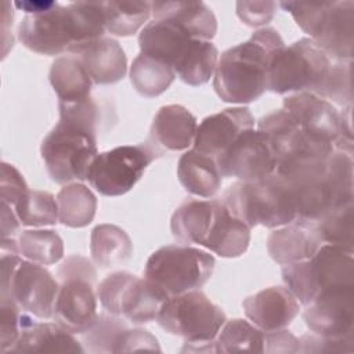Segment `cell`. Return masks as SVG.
<instances>
[{
    "label": "cell",
    "mask_w": 354,
    "mask_h": 354,
    "mask_svg": "<svg viewBox=\"0 0 354 354\" xmlns=\"http://www.w3.org/2000/svg\"><path fill=\"white\" fill-rule=\"evenodd\" d=\"M97 297L106 313L137 325L156 319L162 304L169 299L147 278L127 271H116L104 278L97 288Z\"/></svg>",
    "instance_id": "7c38bea8"
},
{
    "label": "cell",
    "mask_w": 354,
    "mask_h": 354,
    "mask_svg": "<svg viewBox=\"0 0 354 354\" xmlns=\"http://www.w3.org/2000/svg\"><path fill=\"white\" fill-rule=\"evenodd\" d=\"M257 130L270 141L278 162L300 152H315L311 149L299 123L283 108L264 115L257 122Z\"/></svg>",
    "instance_id": "4316f807"
},
{
    "label": "cell",
    "mask_w": 354,
    "mask_h": 354,
    "mask_svg": "<svg viewBox=\"0 0 354 354\" xmlns=\"http://www.w3.org/2000/svg\"><path fill=\"white\" fill-rule=\"evenodd\" d=\"M97 299L91 282L80 278L64 279L55 299L53 318L69 333L83 335L98 318Z\"/></svg>",
    "instance_id": "e0dca14e"
},
{
    "label": "cell",
    "mask_w": 354,
    "mask_h": 354,
    "mask_svg": "<svg viewBox=\"0 0 354 354\" xmlns=\"http://www.w3.org/2000/svg\"><path fill=\"white\" fill-rule=\"evenodd\" d=\"M12 4L10 1H3L1 4V33H3V58L7 55L8 48H12L14 39L10 36V29L12 26Z\"/></svg>",
    "instance_id": "681fc988"
},
{
    "label": "cell",
    "mask_w": 354,
    "mask_h": 354,
    "mask_svg": "<svg viewBox=\"0 0 354 354\" xmlns=\"http://www.w3.org/2000/svg\"><path fill=\"white\" fill-rule=\"evenodd\" d=\"M191 37L181 26L169 19H153L147 24L140 36V53L169 64L173 69L189 48Z\"/></svg>",
    "instance_id": "603a6c76"
},
{
    "label": "cell",
    "mask_w": 354,
    "mask_h": 354,
    "mask_svg": "<svg viewBox=\"0 0 354 354\" xmlns=\"http://www.w3.org/2000/svg\"><path fill=\"white\" fill-rule=\"evenodd\" d=\"M137 350L160 351V347L156 337L151 335L148 330L141 328H136V329L126 328L118 337L113 347V353H127V351H137Z\"/></svg>",
    "instance_id": "bcb514c9"
},
{
    "label": "cell",
    "mask_w": 354,
    "mask_h": 354,
    "mask_svg": "<svg viewBox=\"0 0 354 354\" xmlns=\"http://www.w3.org/2000/svg\"><path fill=\"white\" fill-rule=\"evenodd\" d=\"M329 155L306 151L277 163L275 173L292 194L299 221L314 224L335 207L342 206L328 177Z\"/></svg>",
    "instance_id": "277c9868"
},
{
    "label": "cell",
    "mask_w": 354,
    "mask_h": 354,
    "mask_svg": "<svg viewBox=\"0 0 354 354\" xmlns=\"http://www.w3.org/2000/svg\"><path fill=\"white\" fill-rule=\"evenodd\" d=\"M29 191L24 176L18 169L7 162L1 163L0 198L3 202L14 206Z\"/></svg>",
    "instance_id": "ee69618b"
},
{
    "label": "cell",
    "mask_w": 354,
    "mask_h": 354,
    "mask_svg": "<svg viewBox=\"0 0 354 354\" xmlns=\"http://www.w3.org/2000/svg\"><path fill=\"white\" fill-rule=\"evenodd\" d=\"M307 328L319 336L342 337L354 333V285L321 292L303 313Z\"/></svg>",
    "instance_id": "2e32d148"
},
{
    "label": "cell",
    "mask_w": 354,
    "mask_h": 354,
    "mask_svg": "<svg viewBox=\"0 0 354 354\" xmlns=\"http://www.w3.org/2000/svg\"><path fill=\"white\" fill-rule=\"evenodd\" d=\"M77 57L95 84L116 83L127 72L126 54L119 41L111 37H102L94 41L82 50Z\"/></svg>",
    "instance_id": "484cf974"
},
{
    "label": "cell",
    "mask_w": 354,
    "mask_h": 354,
    "mask_svg": "<svg viewBox=\"0 0 354 354\" xmlns=\"http://www.w3.org/2000/svg\"><path fill=\"white\" fill-rule=\"evenodd\" d=\"M59 223L71 228L88 225L97 210V198L82 183H69L57 194Z\"/></svg>",
    "instance_id": "1f68e13d"
},
{
    "label": "cell",
    "mask_w": 354,
    "mask_h": 354,
    "mask_svg": "<svg viewBox=\"0 0 354 354\" xmlns=\"http://www.w3.org/2000/svg\"><path fill=\"white\" fill-rule=\"evenodd\" d=\"M196 118L183 105L170 104L162 106L151 126V140L155 151H184L194 145L196 136Z\"/></svg>",
    "instance_id": "ffe728a7"
},
{
    "label": "cell",
    "mask_w": 354,
    "mask_h": 354,
    "mask_svg": "<svg viewBox=\"0 0 354 354\" xmlns=\"http://www.w3.org/2000/svg\"><path fill=\"white\" fill-rule=\"evenodd\" d=\"M248 319L264 332L286 328L299 314L300 303L283 286L266 288L242 301Z\"/></svg>",
    "instance_id": "d6986e66"
},
{
    "label": "cell",
    "mask_w": 354,
    "mask_h": 354,
    "mask_svg": "<svg viewBox=\"0 0 354 354\" xmlns=\"http://www.w3.org/2000/svg\"><path fill=\"white\" fill-rule=\"evenodd\" d=\"M18 250L29 261L50 266L64 257V242L54 230H26L18 236Z\"/></svg>",
    "instance_id": "8d00e7d4"
},
{
    "label": "cell",
    "mask_w": 354,
    "mask_h": 354,
    "mask_svg": "<svg viewBox=\"0 0 354 354\" xmlns=\"http://www.w3.org/2000/svg\"><path fill=\"white\" fill-rule=\"evenodd\" d=\"M127 325L118 315L100 314L90 330L83 333L87 350L91 353H113L115 343Z\"/></svg>",
    "instance_id": "60d3db41"
},
{
    "label": "cell",
    "mask_w": 354,
    "mask_h": 354,
    "mask_svg": "<svg viewBox=\"0 0 354 354\" xmlns=\"http://www.w3.org/2000/svg\"><path fill=\"white\" fill-rule=\"evenodd\" d=\"M24 310L10 300L0 303V348L1 353H8L17 343L22 326Z\"/></svg>",
    "instance_id": "b9f144b4"
},
{
    "label": "cell",
    "mask_w": 354,
    "mask_h": 354,
    "mask_svg": "<svg viewBox=\"0 0 354 354\" xmlns=\"http://www.w3.org/2000/svg\"><path fill=\"white\" fill-rule=\"evenodd\" d=\"M321 245L314 224L299 220L274 230L267 238V252L281 266L308 260Z\"/></svg>",
    "instance_id": "44dd1931"
},
{
    "label": "cell",
    "mask_w": 354,
    "mask_h": 354,
    "mask_svg": "<svg viewBox=\"0 0 354 354\" xmlns=\"http://www.w3.org/2000/svg\"><path fill=\"white\" fill-rule=\"evenodd\" d=\"M282 279L299 303L307 306L326 289L354 285L353 250L322 243L308 260L283 266Z\"/></svg>",
    "instance_id": "8992f818"
},
{
    "label": "cell",
    "mask_w": 354,
    "mask_h": 354,
    "mask_svg": "<svg viewBox=\"0 0 354 354\" xmlns=\"http://www.w3.org/2000/svg\"><path fill=\"white\" fill-rule=\"evenodd\" d=\"M315 231L322 243L342 246L353 250L354 242V205L353 202L335 207L317 223Z\"/></svg>",
    "instance_id": "74e56055"
},
{
    "label": "cell",
    "mask_w": 354,
    "mask_h": 354,
    "mask_svg": "<svg viewBox=\"0 0 354 354\" xmlns=\"http://www.w3.org/2000/svg\"><path fill=\"white\" fill-rule=\"evenodd\" d=\"M223 205L249 228H278L296 220V207L285 181L272 173L257 181H236L221 198Z\"/></svg>",
    "instance_id": "3957f363"
},
{
    "label": "cell",
    "mask_w": 354,
    "mask_h": 354,
    "mask_svg": "<svg viewBox=\"0 0 354 354\" xmlns=\"http://www.w3.org/2000/svg\"><path fill=\"white\" fill-rule=\"evenodd\" d=\"M285 46L278 30L261 28L246 41L225 50L216 66L213 87L231 104H249L267 90L268 68L274 54Z\"/></svg>",
    "instance_id": "7a4b0ae2"
},
{
    "label": "cell",
    "mask_w": 354,
    "mask_h": 354,
    "mask_svg": "<svg viewBox=\"0 0 354 354\" xmlns=\"http://www.w3.org/2000/svg\"><path fill=\"white\" fill-rule=\"evenodd\" d=\"M296 24L335 61H351L354 46V3L282 1Z\"/></svg>",
    "instance_id": "5b68a950"
},
{
    "label": "cell",
    "mask_w": 354,
    "mask_h": 354,
    "mask_svg": "<svg viewBox=\"0 0 354 354\" xmlns=\"http://www.w3.org/2000/svg\"><path fill=\"white\" fill-rule=\"evenodd\" d=\"M105 29L101 1H77L68 6L57 3L48 11L26 14L18 26V39L37 54L77 55L102 39Z\"/></svg>",
    "instance_id": "6da1fadb"
},
{
    "label": "cell",
    "mask_w": 354,
    "mask_h": 354,
    "mask_svg": "<svg viewBox=\"0 0 354 354\" xmlns=\"http://www.w3.org/2000/svg\"><path fill=\"white\" fill-rule=\"evenodd\" d=\"M155 153L152 147L144 144L120 145L101 152L93 160L86 180L101 195H124L142 177Z\"/></svg>",
    "instance_id": "4fadbf2b"
},
{
    "label": "cell",
    "mask_w": 354,
    "mask_h": 354,
    "mask_svg": "<svg viewBox=\"0 0 354 354\" xmlns=\"http://www.w3.org/2000/svg\"><path fill=\"white\" fill-rule=\"evenodd\" d=\"M218 50L209 40H192L184 57L174 66L176 75L189 86H202L214 75Z\"/></svg>",
    "instance_id": "836d02e7"
},
{
    "label": "cell",
    "mask_w": 354,
    "mask_h": 354,
    "mask_svg": "<svg viewBox=\"0 0 354 354\" xmlns=\"http://www.w3.org/2000/svg\"><path fill=\"white\" fill-rule=\"evenodd\" d=\"M174 69L153 57L138 54L130 66V82L142 97L152 98L163 94L174 82Z\"/></svg>",
    "instance_id": "d6a6232c"
},
{
    "label": "cell",
    "mask_w": 354,
    "mask_h": 354,
    "mask_svg": "<svg viewBox=\"0 0 354 354\" xmlns=\"http://www.w3.org/2000/svg\"><path fill=\"white\" fill-rule=\"evenodd\" d=\"M254 118L249 108H227L206 116L196 129L194 148L213 158L221 155L245 130L253 129Z\"/></svg>",
    "instance_id": "ac0fdd59"
},
{
    "label": "cell",
    "mask_w": 354,
    "mask_h": 354,
    "mask_svg": "<svg viewBox=\"0 0 354 354\" xmlns=\"http://www.w3.org/2000/svg\"><path fill=\"white\" fill-rule=\"evenodd\" d=\"M286 109L299 123L313 151L329 155L340 140V112L332 102L313 93H295L283 98Z\"/></svg>",
    "instance_id": "5bb4252c"
},
{
    "label": "cell",
    "mask_w": 354,
    "mask_h": 354,
    "mask_svg": "<svg viewBox=\"0 0 354 354\" xmlns=\"http://www.w3.org/2000/svg\"><path fill=\"white\" fill-rule=\"evenodd\" d=\"M315 95L343 106L351 105V61L332 62L329 72Z\"/></svg>",
    "instance_id": "ab89813d"
},
{
    "label": "cell",
    "mask_w": 354,
    "mask_h": 354,
    "mask_svg": "<svg viewBox=\"0 0 354 354\" xmlns=\"http://www.w3.org/2000/svg\"><path fill=\"white\" fill-rule=\"evenodd\" d=\"M156 321L167 333L180 336L187 347L207 344L227 321L224 311L203 292L189 290L165 300Z\"/></svg>",
    "instance_id": "8fae6325"
},
{
    "label": "cell",
    "mask_w": 354,
    "mask_h": 354,
    "mask_svg": "<svg viewBox=\"0 0 354 354\" xmlns=\"http://www.w3.org/2000/svg\"><path fill=\"white\" fill-rule=\"evenodd\" d=\"M264 353H299V339L285 328L264 332Z\"/></svg>",
    "instance_id": "c3c4849f"
},
{
    "label": "cell",
    "mask_w": 354,
    "mask_h": 354,
    "mask_svg": "<svg viewBox=\"0 0 354 354\" xmlns=\"http://www.w3.org/2000/svg\"><path fill=\"white\" fill-rule=\"evenodd\" d=\"M177 177L189 194L201 198H212L220 189L223 176L216 158L192 148L178 159Z\"/></svg>",
    "instance_id": "83f0119b"
},
{
    "label": "cell",
    "mask_w": 354,
    "mask_h": 354,
    "mask_svg": "<svg viewBox=\"0 0 354 354\" xmlns=\"http://www.w3.org/2000/svg\"><path fill=\"white\" fill-rule=\"evenodd\" d=\"M214 264V257L206 250L188 245H167L149 256L144 278L171 297L202 288L210 279Z\"/></svg>",
    "instance_id": "9c48e42d"
},
{
    "label": "cell",
    "mask_w": 354,
    "mask_h": 354,
    "mask_svg": "<svg viewBox=\"0 0 354 354\" xmlns=\"http://www.w3.org/2000/svg\"><path fill=\"white\" fill-rule=\"evenodd\" d=\"M105 28L115 36L134 35L152 14L149 1H101Z\"/></svg>",
    "instance_id": "e575fe53"
},
{
    "label": "cell",
    "mask_w": 354,
    "mask_h": 354,
    "mask_svg": "<svg viewBox=\"0 0 354 354\" xmlns=\"http://www.w3.org/2000/svg\"><path fill=\"white\" fill-rule=\"evenodd\" d=\"M332 59L311 39L303 37L283 46L271 58L267 90L277 94H317Z\"/></svg>",
    "instance_id": "30bf717a"
},
{
    "label": "cell",
    "mask_w": 354,
    "mask_h": 354,
    "mask_svg": "<svg viewBox=\"0 0 354 354\" xmlns=\"http://www.w3.org/2000/svg\"><path fill=\"white\" fill-rule=\"evenodd\" d=\"M151 7L153 19H169L194 39L210 41L217 33V19L202 1H153Z\"/></svg>",
    "instance_id": "cb8c5ba5"
},
{
    "label": "cell",
    "mask_w": 354,
    "mask_h": 354,
    "mask_svg": "<svg viewBox=\"0 0 354 354\" xmlns=\"http://www.w3.org/2000/svg\"><path fill=\"white\" fill-rule=\"evenodd\" d=\"M0 299L15 301L40 319L53 318L59 285L44 266L26 261L18 253L1 254Z\"/></svg>",
    "instance_id": "ba28073f"
},
{
    "label": "cell",
    "mask_w": 354,
    "mask_h": 354,
    "mask_svg": "<svg viewBox=\"0 0 354 354\" xmlns=\"http://www.w3.org/2000/svg\"><path fill=\"white\" fill-rule=\"evenodd\" d=\"M249 243L250 228L231 214L221 202L203 248L220 257L232 259L242 256L248 250Z\"/></svg>",
    "instance_id": "f1b7e54d"
},
{
    "label": "cell",
    "mask_w": 354,
    "mask_h": 354,
    "mask_svg": "<svg viewBox=\"0 0 354 354\" xmlns=\"http://www.w3.org/2000/svg\"><path fill=\"white\" fill-rule=\"evenodd\" d=\"M220 205V201L201 199H191L180 205L170 220L173 236L183 243L203 246Z\"/></svg>",
    "instance_id": "d4e9b609"
},
{
    "label": "cell",
    "mask_w": 354,
    "mask_h": 354,
    "mask_svg": "<svg viewBox=\"0 0 354 354\" xmlns=\"http://www.w3.org/2000/svg\"><path fill=\"white\" fill-rule=\"evenodd\" d=\"M57 4V1H53V0H39V1H32V0H28V1H15L14 6L22 11H25L26 14H40V12H44V11H48L50 8H53L54 6Z\"/></svg>",
    "instance_id": "f907efd6"
},
{
    "label": "cell",
    "mask_w": 354,
    "mask_h": 354,
    "mask_svg": "<svg viewBox=\"0 0 354 354\" xmlns=\"http://www.w3.org/2000/svg\"><path fill=\"white\" fill-rule=\"evenodd\" d=\"M48 77L61 104L76 102L90 97L93 80L77 55L58 57L51 64Z\"/></svg>",
    "instance_id": "f546056e"
},
{
    "label": "cell",
    "mask_w": 354,
    "mask_h": 354,
    "mask_svg": "<svg viewBox=\"0 0 354 354\" xmlns=\"http://www.w3.org/2000/svg\"><path fill=\"white\" fill-rule=\"evenodd\" d=\"M40 153L48 176L57 184L83 181L98 155L97 131L59 119L41 141Z\"/></svg>",
    "instance_id": "52a82bcc"
},
{
    "label": "cell",
    "mask_w": 354,
    "mask_h": 354,
    "mask_svg": "<svg viewBox=\"0 0 354 354\" xmlns=\"http://www.w3.org/2000/svg\"><path fill=\"white\" fill-rule=\"evenodd\" d=\"M213 347L214 353H264V330L242 318L225 321L213 340Z\"/></svg>",
    "instance_id": "d590c367"
},
{
    "label": "cell",
    "mask_w": 354,
    "mask_h": 354,
    "mask_svg": "<svg viewBox=\"0 0 354 354\" xmlns=\"http://www.w3.org/2000/svg\"><path fill=\"white\" fill-rule=\"evenodd\" d=\"M58 277L61 281L69 278H80L94 283L97 272L94 270L93 263L79 254H73L66 257L58 268Z\"/></svg>",
    "instance_id": "7dc6e473"
},
{
    "label": "cell",
    "mask_w": 354,
    "mask_h": 354,
    "mask_svg": "<svg viewBox=\"0 0 354 354\" xmlns=\"http://www.w3.org/2000/svg\"><path fill=\"white\" fill-rule=\"evenodd\" d=\"M354 333L342 337H326L315 333L299 339V353H353Z\"/></svg>",
    "instance_id": "7bdbcfd3"
},
{
    "label": "cell",
    "mask_w": 354,
    "mask_h": 354,
    "mask_svg": "<svg viewBox=\"0 0 354 354\" xmlns=\"http://www.w3.org/2000/svg\"><path fill=\"white\" fill-rule=\"evenodd\" d=\"M90 253L97 266L108 268L122 264L131 257L133 242L120 227L100 224L91 231Z\"/></svg>",
    "instance_id": "4dcf8cb0"
},
{
    "label": "cell",
    "mask_w": 354,
    "mask_h": 354,
    "mask_svg": "<svg viewBox=\"0 0 354 354\" xmlns=\"http://www.w3.org/2000/svg\"><path fill=\"white\" fill-rule=\"evenodd\" d=\"M278 4L275 1H238L236 14L248 26L267 25L275 15Z\"/></svg>",
    "instance_id": "f6af8a7d"
},
{
    "label": "cell",
    "mask_w": 354,
    "mask_h": 354,
    "mask_svg": "<svg viewBox=\"0 0 354 354\" xmlns=\"http://www.w3.org/2000/svg\"><path fill=\"white\" fill-rule=\"evenodd\" d=\"M17 217L26 227L54 225L59 221L57 198L47 191H28L15 205Z\"/></svg>",
    "instance_id": "f35d334b"
},
{
    "label": "cell",
    "mask_w": 354,
    "mask_h": 354,
    "mask_svg": "<svg viewBox=\"0 0 354 354\" xmlns=\"http://www.w3.org/2000/svg\"><path fill=\"white\" fill-rule=\"evenodd\" d=\"M223 177L239 181H257L275 173L277 156L267 137L254 129L245 130L216 158Z\"/></svg>",
    "instance_id": "9a60e30c"
},
{
    "label": "cell",
    "mask_w": 354,
    "mask_h": 354,
    "mask_svg": "<svg viewBox=\"0 0 354 354\" xmlns=\"http://www.w3.org/2000/svg\"><path fill=\"white\" fill-rule=\"evenodd\" d=\"M84 351L80 342L57 322H36L29 313L24 311L19 337L8 353L82 354Z\"/></svg>",
    "instance_id": "7402d4cb"
}]
</instances>
